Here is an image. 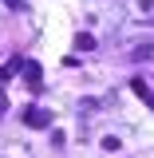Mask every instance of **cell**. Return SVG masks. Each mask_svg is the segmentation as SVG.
<instances>
[{
    "label": "cell",
    "instance_id": "cell-1",
    "mask_svg": "<svg viewBox=\"0 0 154 158\" xmlns=\"http://www.w3.org/2000/svg\"><path fill=\"white\" fill-rule=\"evenodd\" d=\"M20 118H24V123H28L32 131H48V127H52V115H48L44 107H28V111H24Z\"/></svg>",
    "mask_w": 154,
    "mask_h": 158
},
{
    "label": "cell",
    "instance_id": "cell-2",
    "mask_svg": "<svg viewBox=\"0 0 154 158\" xmlns=\"http://www.w3.org/2000/svg\"><path fill=\"white\" fill-rule=\"evenodd\" d=\"M24 79H28V87H32V91H44V67H40L36 59H28V63H24Z\"/></svg>",
    "mask_w": 154,
    "mask_h": 158
},
{
    "label": "cell",
    "instance_id": "cell-3",
    "mask_svg": "<svg viewBox=\"0 0 154 158\" xmlns=\"http://www.w3.org/2000/svg\"><path fill=\"white\" fill-rule=\"evenodd\" d=\"M131 91H135V95H138V99H142V103L154 111V87L146 83V79H131Z\"/></svg>",
    "mask_w": 154,
    "mask_h": 158
},
{
    "label": "cell",
    "instance_id": "cell-4",
    "mask_svg": "<svg viewBox=\"0 0 154 158\" xmlns=\"http://www.w3.org/2000/svg\"><path fill=\"white\" fill-rule=\"evenodd\" d=\"M75 48H79V52H91V48H95V36L79 32V36H75Z\"/></svg>",
    "mask_w": 154,
    "mask_h": 158
},
{
    "label": "cell",
    "instance_id": "cell-5",
    "mask_svg": "<svg viewBox=\"0 0 154 158\" xmlns=\"http://www.w3.org/2000/svg\"><path fill=\"white\" fill-rule=\"evenodd\" d=\"M103 150H111V154H115V150H123V142H119L115 135H107V138H103Z\"/></svg>",
    "mask_w": 154,
    "mask_h": 158
},
{
    "label": "cell",
    "instance_id": "cell-6",
    "mask_svg": "<svg viewBox=\"0 0 154 158\" xmlns=\"http://www.w3.org/2000/svg\"><path fill=\"white\" fill-rule=\"evenodd\" d=\"M150 52H154L150 44H138V48H135V52H131V56H135V59H150Z\"/></svg>",
    "mask_w": 154,
    "mask_h": 158
},
{
    "label": "cell",
    "instance_id": "cell-7",
    "mask_svg": "<svg viewBox=\"0 0 154 158\" xmlns=\"http://www.w3.org/2000/svg\"><path fill=\"white\" fill-rule=\"evenodd\" d=\"M4 8H12V12H16V8H20V0H4Z\"/></svg>",
    "mask_w": 154,
    "mask_h": 158
},
{
    "label": "cell",
    "instance_id": "cell-8",
    "mask_svg": "<svg viewBox=\"0 0 154 158\" xmlns=\"http://www.w3.org/2000/svg\"><path fill=\"white\" fill-rule=\"evenodd\" d=\"M4 107H8V103H4V95H0V111H4Z\"/></svg>",
    "mask_w": 154,
    "mask_h": 158
}]
</instances>
